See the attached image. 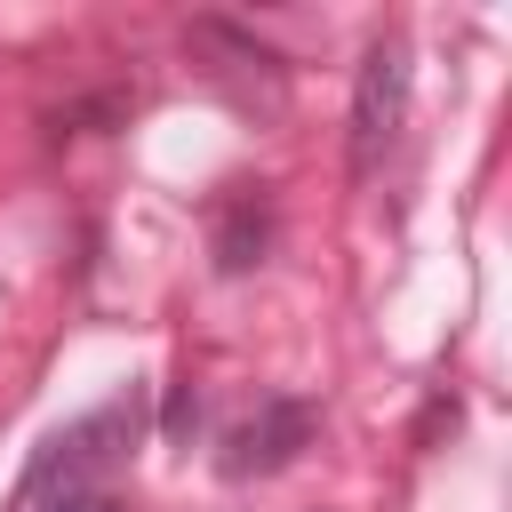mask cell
I'll return each instance as SVG.
<instances>
[{
    "mask_svg": "<svg viewBox=\"0 0 512 512\" xmlns=\"http://www.w3.org/2000/svg\"><path fill=\"white\" fill-rule=\"evenodd\" d=\"M128 440H136V392H120V400L88 408L80 424L48 432V440H40V456L24 464V488H16V504H56V496H80V488H96V480H104V472L128 456Z\"/></svg>",
    "mask_w": 512,
    "mask_h": 512,
    "instance_id": "1",
    "label": "cell"
},
{
    "mask_svg": "<svg viewBox=\"0 0 512 512\" xmlns=\"http://www.w3.org/2000/svg\"><path fill=\"white\" fill-rule=\"evenodd\" d=\"M408 80H416L408 40L376 32L368 56H360V80H352V176H368L400 144V128H408Z\"/></svg>",
    "mask_w": 512,
    "mask_h": 512,
    "instance_id": "2",
    "label": "cell"
},
{
    "mask_svg": "<svg viewBox=\"0 0 512 512\" xmlns=\"http://www.w3.org/2000/svg\"><path fill=\"white\" fill-rule=\"evenodd\" d=\"M312 432H320V416H312V400H256V416H240L232 432H224V480H264V472H288L304 448H312Z\"/></svg>",
    "mask_w": 512,
    "mask_h": 512,
    "instance_id": "3",
    "label": "cell"
},
{
    "mask_svg": "<svg viewBox=\"0 0 512 512\" xmlns=\"http://www.w3.org/2000/svg\"><path fill=\"white\" fill-rule=\"evenodd\" d=\"M208 248H216V272H224V280L256 272L264 248H272V200H264L256 184H232V192L216 200V232H208Z\"/></svg>",
    "mask_w": 512,
    "mask_h": 512,
    "instance_id": "4",
    "label": "cell"
},
{
    "mask_svg": "<svg viewBox=\"0 0 512 512\" xmlns=\"http://www.w3.org/2000/svg\"><path fill=\"white\" fill-rule=\"evenodd\" d=\"M192 424H200V392H192V384H176V392H168V416H160V432L184 448V440H192Z\"/></svg>",
    "mask_w": 512,
    "mask_h": 512,
    "instance_id": "5",
    "label": "cell"
},
{
    "mask_svg": "<svg viewBox=\"0 0 512 512\" xmlns=\"http://www.w3.org/2000/svg\"><path fill=\"white\" fill-rule=\"evenodd\" d=\"M48 512H128V504H120L112 488H80V496H56Z\"/></svg>",
    "mask_w": 512,
    "mask_h": 512,
    "instance_id": "6",
    "label": "cell"
}]
</instances>
